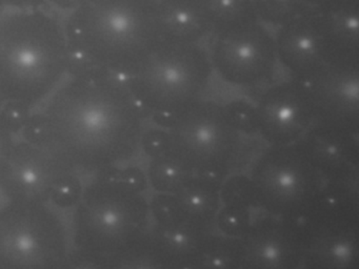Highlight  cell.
Returning a JSON list of instances; mask_svg holds the SVG:
<instances>
[{"mask_svg": "<svg viewBox=\"0 0 359 269\" xmlns=\"http://www.w3.org/2000/svg\"><path fill=\"white\" fill-rule=\"evenodd\" d=\"M144 119L125 78L86 69L67 76L20 136L69 170L96 174L135 158Z\"/></svg>", "mask_w": 359, "mask_h": 269, "instance_id": "1", "label": "cell"}, {"mask_svg": "<svg viewBox=\"0 0 359 269\" xmlns=\"http://www.w3.org/2000/svg\"><path fill=\"white\" fill-rule=\"evenodd\" d=\"M69 73L135 75L163 44L158 0H79L64 22Z\"/></svg>", "mask_w": 359, "mask_h": 269, "instance_id": "2", "label": "cell"}, {"mask_svg": "<svg viewBox=\"0 0 359 269\" xmlns=\"http://www.w3.org/2000/svg\"><path fill=\"white\" fill-rule=\"evenodd\" d=\"M69 73L64 23L45 8L0 15V97L34 109Z\"/></svg>", "mask_w": 359, "mask_h": 269, "instance_id": "3", "label": "cell"}, {"mask_svg": "<svg viewBox=\"0 0 359 269\" xmlns=\"http://www.w3.org/2000/svg\"><path fill=\"white\" fill-rule=\"evenodd\" d=\"M148 177L138 166L121 165L93 174L73 208L71 249L100 261L150 227Z\"/></svg>", "mask_w": 359, "mask_h": 269, "instance_id": "4", "label": "cell"}, {"mask_svg": "<svg viewBox=\"0 0 359 269\" xmlns=\"http://www.w3.org/2000/svg\"><path fill=\"white\" fill-rule=\"evenodd\" d=\"M165 130L176 153L195 174L220 183L232 174H245L266 146H260L259 138L241 136L224 104L208 98L172 117Z\"/></svg>", "mask_w": 359, "mask_h": 269, "instance_id": "5", "label": "cell"}, {"mask_svg": "<svg viewBox=\"0 0 359 269\" xmlns=\"http://www.w3.org/2000/svg\"><path fill=\"white\" fill-rule=\"evenodd\" d=\"M213 76L203 44L163 42L140 71L126 81L146 118L163 127L170 118L207 98Z\"/></svg>", "mask_w": 359, "mask_h": 269, "instance_id": "6", "label": "cell"}, {"mask_svg": "<svg viewBox=\"0 0 359 269\" xmlns=\"http://www.w3.org/2000/svg\"><path fill=\"white\" fill-rule=\"evenodd\" d=\"M70 251L69 227L50 204L0 206V269H60Z\"/></svg>", "mask_w": 359, "mask_h": 269, "instance_id": "7", "label": "cell"}, {"mask_svg": "<svg viewBox=\"0 0 359 269\" xmlns=\"http://www.w3.org/2000/svg\"><path fill=\"white\" fill-rule=\"evenodd\" d=\"M245 174L264 212L290 222L306 216L327 182L295 143L264 147Z\"/></svg>", "mask_w": 359, "mask_h": 269, "instance_id": "8", "label": "cell"}, {"mask_svg": "<svg viewBox=\"0 0 359 269\" xmlns=\"http://www.w3.org/2000/svg\"><path fill=\"white\" fill-rule=\"evenodd\" d=\"M207 52L214 75L245 90L275 82L278 69L274 34L259 21L208 37Z\"/></svg>", "mask_w": 359, "mask_h": 269, "instance_id": "9", "label": "cell"}, {"mask_svg": "<svg viewBox=\"0 0 359 269\" xmlns=\"http://www.w3.org/2000/svg\"><path fill=\"white\" fill-rule=\"evenodd\" d=\"M258 138L266 146L297 142L315 123V109L308 83L289 78L262 88L254 99Z\"/></svg>", "mask_w": 359, "mask_h": 269, "instance_id": "10", "label": "cell"}, {"mask_svg": "<svg viewBox=\"0 0 359 269\" xmlns=\"http://www.w3.org/2000/svg\"><path fill=\"white\" fill-rule=\"evenodd\" d=\"M69 172H75L47 151L18 140L0 170V195L5 203L50 204L54 186Z\"/></svg>", "mask_w": 359, "mask_h": 269, "instance_id": "11", "label": "cell"}, {"mask_svg": "<svg viewBox=\"0 0 359 269\" xmlns=\"http://www.w3.org/2000/svg\"><path fill=\"white\" fill-rule=\"evenodd\" d=\"M241 269H302L306 242L293 222L264 214L238 239Z\"/></svg>", "mask_w": 359, "mask_h": 269, "instance_id": "12", "label": "cell"}, {"mask_svg": "<svg viewBox=\"0 0 359 269\" xmlns=\"http://www.w3.org/2000/svg\"><path fill=\"white\" fill-rule=\"evenodd\" d=\"M295 144L325 181H358L359 132L314 123Z\"/></svg>", "mask_w": 359, "mask_h": 269, "instance_id": "13", "label": "cell"}, {"mask_svg": "<svg viewBox=\"0 0 359 269\" xmlns=\"http://www.w3.org/2000/svg\"><path fill=\"white\" fill-rule=\"evenodd\" d=\"M310 18L327 67L359 64V0H325Z\"/></svg>", "mask_w": 359, "mask_h": 269, "instance_id": "14", "label": "cell"}, {"mask_svg": "<svg viewBox=\"0 0 359 269\" xmlns=\"http://www.w3.org/2000/svg\"><path fill=\"white\" fill-rule=\"evenodd\" d=\"M309 86L315 123L359 132V64L327 67Z\"/></svg>", "mask_w": 359, "mask_h": 269, "instance_id": "15", "label": "cell"}, {"mask_svg": "<svg viewBox=\"0 0 359 269\" xmlns=\"http://www.w3.org/2000/svg\"><path fill=\"white\" fill-rule=\"evenodd\" d=\"M358 181H327L304 218L293 222L306 244L334 229L358 226Z\"/></svg>", "mask_w": 359, "mask_h": 269, "instance_id": "16", "label": "cell"}, {"mask_svg": "<svg viewBox=\"0 0 359 269\" xmlns=\"http://www.w3.org/2000/svg\"><path fill=\"white\" fill-rule=\"evenodd\" d=\"M274 39L279 65L290 78L310 84L327 69L310 12L276 29Z\"/></svg>", "mask_w": 359, "mask_h": 269, "instance_id": "17", "label": "cell"}, {"mask_svg": "<svg viewBox=\"0 0 359 269\" xmlns=\"http://www.w3.org/2000/svg\"><path fill=\"white\" fill-rule=\"evenodd\" d=\"M163 43L201 44L211 25L201 0H158Z\"/></svg>", "mask_w": 359, "mask_h": 269, "instance_id": "18", "label": "cell"}, {"mask_svg": "<svg viewBox=\"0 0 359 269\" xmlns=\"http://www.w3.org/2000/svg\"><path fill=\"white\" fill-rule=\"evenodd\" d=\"M304 269H358V226L321 233L306 246Z\"/></svg>", "mask_w": 359, "mask_h": 269, "instance_id": "19", "label": "cell"}, {"mask_svg": "<svg viewBox=\"0 0 359 269\" xmlns=\"http://www.w3.org/2000/svg\"><path fill=\"white\" fill-rule=\"evenodd\" d=\"M97 269H177L150 230L98 263Z\"/></svg>", "mask_w": 359, "mask_h": 269, "instance_id": "20", "label": "cell"}, {"mask_svg": "<svg viewBox=\"0 0 359 269\" xmlns=\"http://www.w3.org/2000/svg\"><path fill=\"white\" fill-rule=\"evenodd\" d=\"M148 161L146 174L149 186L157 193L175 195L196 176L182 161L174 146L169 153Z\"/></svg>", "mask_w": 359, "mask_h": 269, "instance_id": "21", "label": "cell"}, {"mask_svg": "<svg viewBox=\"0 0 359 269\" xmlns=\"http://www.w3.org/2000/svg\"><path fill=\"white\" fill-rule=\"evenodd\" d=\"M211 34L222 33L258 20L253 0H201ZM210 34V35H211Z\"/></svg>", "mask_w": 359, "mask_h": 269, "instance_id": "22", "label": "cell"}, {"mask_svg": "<svg viewBox=\"0 0 359 269\" xmlns=\"http://www.w3.org/2000/svg\"><path fill=\"white\" fill-rule=\"evenodd\" d=\"M325 0H253L256 16L266 27H278L306 15Z\"/></svg>", "mask_w": 359, "mask_h": 269, "instance_id": "23", "label": "cell"}, {"mask_svg": "<svg viewBox=\"0 0 359 269\" xmlns=\"http://www.w3.org/2000/svg\"><path fill=\"white\" fill-rule=\"evenodd\" d=\"M264 214H266V212L262 209L222 205L216 219V229L222 235L234 239H241L248 233L255 221Z\"/></svg>", "mask_w": 359, "mask_h": 269, "instance_id": "24", "label": "cell"}, {"mask_svg": "<svg viewBox=\"0 0 359 269\" xmlns=\"http://www.w3.org/2000/svg\"><path fill=\"white\" fill-rule=\"evenodd\" d=\"M222 104L229 120L241 136L258 138L257 113L253 100L235 98Z\"/></svg>", "mask_w": 359, "mask_h": 269, "instance_id": "25", "label": "cell"}, {"mask_svg": "<svg viewBox=\"0 0 359 269\" xmlns=\"http://www.w3.org/2000/svg\"><path fill=\"white\" fill-rule=\"evenodd\" d=\"M83 185L77 172H69L56 183L51 193L50 203L58 209H73L83 195Z\"/></svg>", "mask_w": 359, "mask_h": 269, "instance_id": "26", "label": "cell"}, {"mask_svg": "<svg viewBox=\"0 0 359 269\" xmlns=\"http://www.w3.org/2000/svg\"><path fill=\"white\" fill-rule=\"evenodd\" d=\"M173 149L171 137L165 128L153 126L144 130L140 139V149L149 159L161 157Z\"/></svg>", "mask_w": 359, "mask_h": 269, "instance_id": "27", "label": "cell"}, {"mask_svg": "<svg viewBox=\"0 0 359 269\" xmlns=\"http://www.w3.org/2000/svg\"><path fill=\"white\" fill-rule=\"evenodd\" d=\"M33 111L34 109L22 104V103L5 102L0 109V115L4 118L8 126L11 128L12 132L16 136H20V132L24 130L25 125Z\"/></svg>", "mask_w": 359, "mask_h": 269, "instance_id": "28", "label": "cell"}, {"mask_svg": "<svg viewBox=\"0 0 359 269\" xmlns=\"http://www.w3.org/2000/svg\"><path fill=\"white\" fill-rule=\"evenodd\" d=\"M16 137L18 136L12 132L11 128L8 126L4 118L0 115V170L7 161L8 157L18 141Z\"/></svg>", "mask_w": 359, "mask_h": 269, "instance_id": "29", "label": "cell"}, {"mask_svg": "<svg viewBox=\"0 0 359 269\" xmlns=\"http://www.w3.org/2000/svg\"><path fill=\"white\" fill-rule=\"evenodd\" d=\"M48 6V0H0V6L10 10L41 8Z\"/></svg>", "mask_w": 359, "mask_h": 269, "instance_id": "30", "label": "cell"}, {"mask_svg": "<svg viewBox=\"0 0 359 269\" xmlns=\"http://www.w3.org/2000/svg\"><path fill=\"white\" fill-rule=\"evenodd\" d=\"M79 0H48V4L62 11L70 12L79 4Z\"/></svg>", "mask_w": 359, "mask_h": 269, "instance_id": "31", "label": "cell"}, {"mask_svg": "<svg viewBox=\"0 0 359 269\" xmlns=\"http://www.w3.org/2000/svg\"><path fill=\"white\" fill-rule=\"evenodd\" d=\"M4 100L3 99H1V97H0V107L3 106V104H4Z\"/></svg>", "mask_w": 359, "mask_h": 269, "instance_id": "32", "label": "cell"}, {"mask_svg": "<svg viewBox=\"0 0 359 269\" xmlns=\"http://www.w3.org/2000/svg\"><path fill=\"white\" fill-rule=\"evenodd\" d=\"M67 262H68V261H67ZM60 269H69V267H68V265H65L64 267H62V268H60Z\"/></svg>", "mask_w": 359, "mask_h": 269, "instance_id": "33", "label": "cell"}, {"mask_svg": "<svg viewBox=\"0 0 359 269\" xmlns=\"http://www.w3.org/2000/svg\"><path fill=\"white\" fill-rule=\"evenodd\" d=\"M4 8L0 6V15H1V13H3Z\"/></svg>", "mask_w": 359, "mask_h": 269, "instance_id": "34", "label": "cell"}, {"mask_svg": "<svg viewBox=\"0 0 359 269\" xmlns=\"http://www.w3.org/2000/svg\"><path fill=\"white\" fill-rule=\"evenodd\" d=\"M302 269H304V268H302Z\"/></svg>", "mask_w": 359, "mask_h": 269, "instance_id": "35", "label": "cell"}]
</instances>
